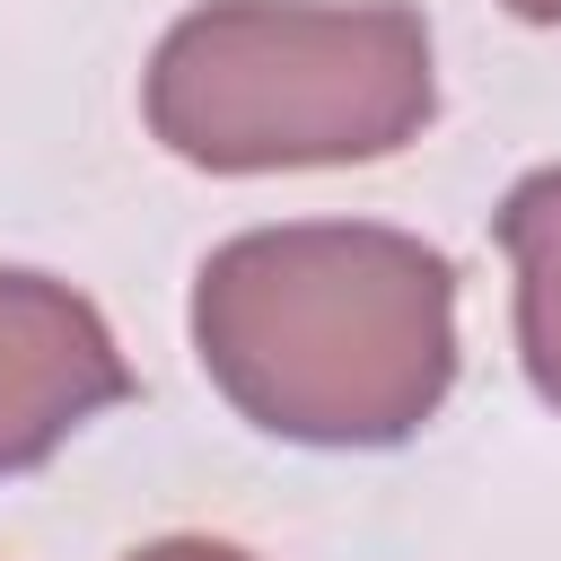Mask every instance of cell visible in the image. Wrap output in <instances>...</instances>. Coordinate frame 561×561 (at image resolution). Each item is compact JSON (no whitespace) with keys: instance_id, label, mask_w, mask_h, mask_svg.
Wrapping results in <instances>:
<instances>
[{"instance_id":"cell-1","label":"cell","mask_w":561,"mask_h":561,"mask_svg":"<svg viewBox=\"0 0 561 561\" xmlns=\"http://www.w3.org/2000/svg\"><path fill=\"white\" fill-rule=\"evenodd\" d=\"M210 386L289 447H403L456 386V272L377 219L228 237L193 280Z\"/></svg>"},{"instance_id":"cell-2","label":"cell","mask_w":561,"mask_h":561,"mask_svg":"<svg viewBox=\"0 0 561 561\" xmlns=\"http://www.w3.org/2000/svg\"><path fill=\"white\" fill-rule=\"evenodd\" d=\"M140 105L210 175L394 158L438 114L430 26L403 0H210L149 53Z\"/></svg>"},{"instance_id":"cell-3","label":"cell","mask_w":561,"mask_h":561,"mask_svg":"<svg viewBox=\"0 0 561 561\" xmlns=\"http://www.w3.org/2000/svg\"><path fill=\"white\" fill-rule=\"evenodd\" d=\"M123 394L131 368L105 316L44 272H0V482L35 473L61 438H79Z\"/></svg>"},{"instance_id":"cell-4","label":"cell","mask_w":561,"mask_h":561,"mask_svg":"<svg viewBox=\"0 0 561 561\" xmlns=\"http://www.w3.org/2000/svg\"><path fill=\"white\" fill-rule=\"evenodd\" d=\"M500 245L517 263V359L561 412V167H535L500 202Z\"/></svg>"},{"instance_id":"cell-5","label":"cell","mask_w":561,"mask_h":561,"mask_svg":"<svg viewBox=\"0 0 561 561\" xmlns=\"http://www.w3.org/2000/svg\"><path fill=\"white\" fill-rule=\"evenodd\" d=\"M131 561H254L237 543H210V535H167V543H140Z\"/></svg>"},{"instance_id":"cell-6","label":"cell","mask_w":561,"mask_h":561,"mask_svg":"<svg viewBox=\"0 0 561 561\" xmlns=\"http://www.w3.org/2000/svg\"><path fill=\"white\" fill-rule=\"evenodd\" d=\"M508 18H526V26H561V0H500Z\"/></svg>"}]
</instances>
